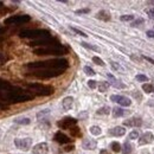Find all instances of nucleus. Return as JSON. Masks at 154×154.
<instances>
[{
    "label": "nucleus",
    "instance_id": "nucleus-30",
    "mask_svg": "<svg viewBox=\"0 0 154 154\" xmlns=\"http://www.w3.org/2000/svg\"><path fill=\"white\" fill-rule=\"evenodd\" d=\"M134 19V16L133 14H123L120 17V20L121 21H132Z\"/></svg>",
    "mask_w": 154,
    "mask_h": 154
},
{
    "label": "nucleus",
    "instance_id": "nucleus-40",
    "mask_svg": "<svg viewBox=\"0 0 154 154\" xmlns=\"http://www.w3.org/2000/svg\"><path fill=\"white\" fill-rule=\"evenodd\" d=\"M5 32H6V29H5L4 26H0V42L4 40V35H5Z\"/></svg>",
    "mask_w": 154,
    "mask_h": 154
},
{
    "label": "nucleus",
    "instance_id": "nucleus-21",
    "mask_svg": "<svg viewBox=\"0 0 154 154\" xmlns=\"http://www.w3.org/2000/svg\"><path fill=\"white\" fill-rule=\"evenodd\" d=\"M97 115H109L110 114V108L108 106H104V107H101L96 112Z\"/></svg>",
    "mask_w": 154,
    "mask_h": 154
},
{
    "label": "nucleus",
    "instance_id": "nucleus-44",
    "mask_svg": "<svg viewBox=\"0 0 154 154\" xmlns=\"http://www.w3.org/2000/svg\"><path fill=\"white\" fill-rule=\"evenodd\" d=\"M146 35H147L148 38H154V31H152V30H148V31L146 32Z\"/></svg>",
    "mask_w": 154,
    "mask_h": 154
},
{
    "label": "nucleus",
    "instance_id": "nucleus-50",
    "mask_svg": "<svg viewBox=\"0 0 154 154\" xmlns=\"http://www.w3.org/2000/svg\"><path fill=\"white\" fill-rule=\"evenodd\" d=\"M148 4L149 5H154V1H148Z\"/></svg>",
    "mask_w": 154,
    "mask_h": 154
},
{
    "label": "nucleus",
    "instance_id": "nucleus-22",
    "mask_svg": "<svg viewBox=\"0 0 154 154\" xmlns=\"http://www.w3.org/2000/svg\"><path fill=\"white\" fill-rule=\"evenodd\" d=\"M89 132H90V134L95 135V136H98V135L102 134V129H101V127H98V126H91V127L89 128Z\"/></svg>",
    "mask_w": 154,
    "mask_h": 154
},
{
    "label": "nucleus",
    "instance_id": "nucleus-16",
    "mask_svg": "<svg viewBox=\"0 0 154 154\" xmlns=\"http://www.w3.org/2000/svg\"><path fill=\"white\" fill-rule=\"evenodd\" d=\"M72 104H74V97L72 96L64 97L62 101V106H63L64 110H70L72 108Z\"/></svg>",
    "mask_w": 154,
    "mask_h": 154
},
{
    "label": "nucleus",
    "instance_id": "nucleus-39",
    "mask_svg": "<svg viewBox=\"0 0 154 154\" xmlns=\"http://www.w3.org/2000/svg\"><path fill=\"white\" fill-rule=\"evenodd\" d=\"M90 10L89 8H81V10H77L76 14H85V13H89Z\"/></svg>",
    "mask_w": 154,
    "mask_h": 154
},
{
    "label": "nucleus",
    "instance_id": "nucleus-19",
    "mask_svg": "<svg viewBox=\"0 0 154 154\" xmlns=\"http://www.w3.org/2000/svg\"><path fill=\"white\" fill-rule=\"evenodd\" d=\"M110 87V83L109 82H106V81H102L98 83V91L101 93H106Z\"/></svg>",
    "mask_w": 154,
    "mask_h": 154
},
{
    "label": "nucleus",
    "instance_id": "nucleus-34",
    "mask_svg": "<svg viewBox=\"0 0 154 154\" xmlns=\"http://www.w3.org/2000/svg\"><path fill=\"white\" fill-rule=\"evenodd\" d=\"M93 62L95 63V64H97V65H101V66H104V62L101 59L100 57H97V56H95V57H93Z\"/></svg>",
    "mask_w": 154,
    "mask_h": 154
},
{
    "label": "nucleus",
    "instance_id": "nucleus-42",
    "mask_svg": "<svg viewBox=\"0 0 154 154\" xmlns=\"http://www.w3.org/2000/svg\"><path fill=\"white\" fill-rule=\"evenodd\" d=\"M146 13H147L151 18H153L154 19V7L153 8H149V10H146Z\"/></svg>",
    "mask_w": 154,
    "mask_h": 154
},
{
    "label": "nucleus",
    "instance_id": "nucleus-8",
    "mask_svg": "<svg viewBox=\"0 0 154 154\" xmlns=\"http://www.w3.org/2000/svg\"><path fill=\"white\" fill-rule=\"evenodd\" d=\"M77 123V120L74 119V117H70V116H66L62 120H59L57 122V126L60 128V129H68L70 131L72 127H75Z\"/></svg>",
    "mask_w": 154,
    "mask_h": 154
},
{
    "label": "nucleus",
    "instance_id": "nucleus-15",
    "mask_svg": "<svg viewBox=\"0 0 154 154\" xmlns=\"http://www.w3.org/2000/svg\"><path fill=\"white\" fill-rule=\"evenodd\" d=\"M108 134L112 135V136H123L126 134V129L122 126H116V127L108 131Z\"/></svg>",
    "mask_w": 154,
    "mask_h": 154
},
{
    "label": "nucleus",
    "instance_id": "nucleus-51",
    "mask_svg": "<svg viewBox=\"0 0 154 154\" xmlns=\"http://www.w3.org/2000/svg\"><path fill=\"white\" fill-rule=\"evenodd\" d=\"M0 7H2V2H0Z\"/></svg>",
    "mask_w": 154,
    "mask_h": 154
},
{
    "label": "nucleus",
    "instance_id": "nucleus-47",
    "mask_svg": "<svg viewBox=\"0 0 154 154\" xmlns=\"http://www.w3.org/2000/svg\"><path fill=\"white\" fill-rule=\"evenodd\" d=\"M8 11H10V10H7V8H2V7H1V10H0V17H1L2 14H5V13H7Z\"/></svg>",
    "mask_w": 154,
    "mask_h": 154
},
{
    "label": "nucleus",
    "instance_id": "nucleus-12",
    "mask_svg": "<svg viewBox=\"0 0 154 154\" xmlns=\"http://www.w3.org/2000/svg\"><path fill=\"white\" fill-rule=\"evenodd\" d=\"M48 152H49V146H48L46 142H40L32 148V153L33 154H46Z\"/></svg>",
    "mask_w": 154,
    "mask_h": 154
},
{
    "label": "nucleus",
    "instance_id": "nucleus-18",
    "mask_svg": "<svg viewBox=\"0 0 154 154\" xmlns=\"http://www.w3.org/2000/svg\"><path fill=\"white\" fill-rule=\"evenodd\" d=\"M96 18L100 20H102V21H109V20L112 19V16H110V13H109L108 11L102 10V11H100V12L96 13Z\"/></svg>",
    "mask_w": 154,
    "mask_h": 154
},
{
    "label": "nucleus",
    "instance_id": "nucleus-43",
    "mask_svg": "<svg viewBox=\"0 0 154 154\" xmlns=\"http://www.w3.org/2000/svg\"><path fill=\"white\" fill-rule=\"evenodd\" d=\"M110 65H112V68H113L114 70H120V69H121L120 65H119L116 62H110Z\"/></svg>",
    "mask_w": 154,
    "mask_h": 154
},
{
    "label": "nucleus",
    "instance_id": "nucleus-46",
    "mask_svg": "<svg viewBox=\"0 0 154 154\" xmlns=\"http://www.w3.org/2000/svg\"><path fill=\"white\" fill-rule=\"evenodd\" d=\"M143 59H146V60H147V62H149V63H152V64H153L154 65V59L153 58H151V57H147V56H143Z\"/></svg>",
    "mask_w": 154,
    "mask_h": 154
},
{
    "label": "nucleus",
    "instance_id": "nucleus-10",
    "mask_svg": "<svg viewBox=\"0 0 154 154\" xmlns=\"http://www.w3.org/2000/svg\"><path fill=\"white\" fill-rule=\"evenodd\" d=\"M110 100L116 102V103H119V104L122 106V107H129V106L132 104V101H131L128 97L123 96V95H112V96H110Z\"/></svg>",
    "mask_w": 154,
    "mask_h": 154
},
{
    "label": "nucleus",
    "instance_id": "nucleus-26",
    "mask_svg": "<svg viewBox=\"0 0 154 154\" xmlns=\"http://www.w3.org/2000/svg\"><path fill=\"white\" fill-rule=\"evenodd\" d=\"M112 112H113V116H114V117H121V116H123V114H125L123 109L120 108V107H115Z\"/></svg>",
    "mask_w": 154,
    "mask_h": 154
},
{
    "label": "nucleus",
    "instance_id": "nucleus-13",
    "mask_svg": "<svg viewBox=\"0 0 154 154\" xmlns=\"http://www.w3.org/2000/svg\"><path fill=\"white\" fill-rule=\"evenodd\" d=\"M154 140V135L151 132H147L145 134H142L139 137V145H148L152 143Z\"/></svg>",
    "mask_w": 154,
    "mask_h": 154
},
{
    "label": "nucleus",
    "instance_id": "nucleus-17",
    "mask_svg": "<svg viewBox=\"0 0 154 154\" xmlns=\"http://www.w3.org/2000/svg\"><path fill=\"white\" fill-rule=\"evenodd\" d=\"M82 146H83L84 149H95L97 146V142L95 140H91V139H85V140H83Z\"/></svg>",
    "mask_w": 154,
    "mask_h": 154
},
{
    "label": "nucleus",
    "instance_id": "nucleus-49",
    "mask_svg": "<svg viewBox=\"0 0 154 154\" xmlns=\"http://www.w3.org/2000/svg\"><path fill=\"white\" fill-rule=\"evenodd\" d=\"M134 95L136 98H139V100H141L142 98V96H141V94H137V93H134Z\"/></svg>",
    "mask_w": 154,
    "mask_h": 154
},
{
    "label": "nucleus",
    "instance_id": "nucleus-35",
    "mask_svg": "<svg viewBox=\"0 0 154 154\" xmlns=\"http://www.w3.org/2000/svg\"><path fill=\"white\" fill-rule=\"evenodd\" d=\"M7 60H8V56H6L5 54L0 52V65H1V64H5Z\"/></svg>",
    "mask_w": 154,
    "mask_h": 154
},
{
    "label": "nucleus",
    "instance_id": "nucleus-5",
    "mask_svg": "<svg viewBox=\"0 0 154 154\" xmlns=\"http://www.w3.org/2000/svg\"><path fill=\"white\" fill-rule=\"evenodd\" d=\"M65 70H36L31 74H27V76H32L39 78V79H49V78H54L58 77L64 74Z\"/></svg>",
    "mask_w": 154,
    "mask_h": 154
},
{
    "label": "nucleus",
    "instance_id": "nucleus-32",
    "mask_svg": "<svg viewBox=\"0 0 154 154\" xmlns=\"http://www.w3.org/2000/svg\"><path fill=\"white\" fill-rule=\"evenodd\" d=\"M84 72H85L88 76H95V74H96L90 66H84Z\"/></svg>",
    "mask_w": 154,
    "mask_h": 154
},
{
    "label": "nucleus",
    "instance_id": "nucleus-41",
    "mask_svg": "<svg viewBox=\"0 0 154 154\" xmlns=\"http://www.w3.org/2000/svg\"><path fill=\"white\" fill-rule=\"evenodd\" d=\"M74 148H75V146H74V145H70V146L64 147V149H63L62 152H64V153H66V152H71V151H74Z\"/></svg>",
    "mask_w": 154,
    "mask_h": 154
},
{
    "label": "nucleus",
    "instance_id": "nucleus-1",
    "mask_svg": "<svg viewBox=\"0 0 154 154\" xmlns=\"http://www.w3.org/2000/svg\"><path fill=\"white\" fill-rule=\"evenodd\" d=\"M26 68L31 70H65L69 68V60L65 58H56L42 62H30L26 64Z\"/></svg>",
    "mask_w": 154,
    "mask_h": 154
},
{
    "label": "nucleus",
    "instance_id": "nucleus-52",
    "mask_svg": "<svg viewBox=\"0 0 154 154\" xmlns=\"http://www.w3.org/2000/svg\"><path fill=\"white\" fill-rule=\"evenodd\" d=\"M0 107H1V106H0Z\"/></svg>",
    "mask_w": 154,
    "mask_h": 154
},
{
    "label": "nucleus",
    "instance_id": "nucleus-36",
    "mask_svg": "<svg viewBox=\"0 0 154 154\" xmlns=\"http://www.w3.org/2000/svg\"><path fill=\"white\" fill-rule=\"evenodd\" d=\"M71 29V31H74L75 33H77L78 36H82V37H88V35H85L83 31H79L78 29H76V27H70Z\"/></svg>",
    "mask_w": 154,
    "mask_h": 154
},
{
    "label": "nucleus",
    "instance_id": "nucleus-33",
    "mask_svg": "<svg viewBox=\"0 0 154 154\" xmlns=\"http://www.w3.org/2000/svg\"><path fill=\"white\" fill-rule=\"evenodd\" d=\"M143 23H145V19H143V18H137V19L134 20V21H133V23H132L131 25H132L133 27H135V26H139V25H142Z\"/></svg>",
    "mask_w": 154,
    "mask_h": 154
},
{
    "label": "nucleus",
    "instance_id": "nucleus-27",
    "mask_svg": "<svg viewBox=\"0 0 154 154\" xmlns=\"http://www.w3.org/2000/svg\"><path fill=\"white\" fill-rule=\"evenodd\" d=\"M14 122L18 123V125H30L31 120L29 117H18V119L14 120Z\"/></svg>",
    "mask_w": 154,
    "mask_h": 154
},
{
    "label": "nucleus",
    "instance_id": "nucleus-23",
    "mask_svg": "<svg viewBox=\"0 0 154 154\" xmlns=\"http://www.w3.org/2000/svg\"><path fill=\"white\" fill-rule=\"evenodd\" d=\"M70 135L72 136V137H81L82 136V133H81V129L75 126V127H72L71 129H70Z\"/></svg>",
    "mask_w": 154,
    "mask_h": 154
},
{
    "label": "nucleus",
    "instance_id": "nucleus-9",
    "mask_svg": "<svg viewBox=\"0 0 154 154\" xmlns=\"http://www.w3.org/2000/svg\"><path fill=\"white\" fill-rule=\"evenodd\" d=\"M14 145L23 151H29L32 146V139L31 137H24V139H16Z\"/></svg>",
    "mask_w": 154,
    "mask_h": 154
},
{
    "label": "nucleus",
    "instance_id": "nucleus-24",
    "mask_svg": "<svg viewBox=\"0 0 154 154\" xmlns=\"http://www.w3.org/2000/svg\"><path fill=\"white\" fill-rule=\"evenodd\" d=\"M81 45H82L83 48L88 49V50H93V51H96V52H100V49H98L97 46H95V45H91V44H89V43L82 42V43H81Z\"/></svg>",
    "mask_w": 154,
    "mask_h": 154
},
{
    "label": "nucleus",
    "instance_id": "nucleus-20",
    "mask_svg": "<svg viewBox=\"0 0 154 154\" xmlns=\"http://www.w3.org/2000/svg\"><path fill=\"white\" fill-rule=\"evenodd\" d=\"M122 153L123 154H132L133 153V145H132V143H129L128 141H127V142H125L123 148H122Z\"/></svg>",
    "mask_w": 154,
    "mask_h": 154
},
{
    "label": "nucleus",
    "instance_id": "nucleus-29",
    "mask_svg": "<svg viewBox=\"0 0 154 154\" xmlns=\"http://www.w3.org/2000/svg\"><path fill=\"white\" fill-rule=\"evenodd\" d=\"M112 85H113V87H115V88H117V89H125V88H126V84H123V83L119 82L117 79H115V81H113V82H112Z\"/></svg>",
    "mask_w": 154,
    "mask_h": 154
},
{
    "label": "nucleus",
    "instance_id": "nucleus-45",
    "mask_svg": "<svg viewBox=\"0 0 154 154\" xmlns=\"http://www.w3.org/2000/svg\"><path fill=\"white\" fill-rule=\"evenodd\" d=\"M131 58L134 59V60H136V62H142V59H143L142 57H139V56H135V55H132Z\"/></svg>",
    "mask_w": 154,
    "mask_h": 154
},
{
    "label": "nucleus",
    "instance_id": "nucleus-14",
    "mask_svg": "<svg viewBox=\"0 0 154 154\" xmlns=\"http://www.w3.org/2000/svg\"><path fill=\"white\" fill-rule=\"evenodd\" d=\"M125 126L127 127H141L142 126V120L141 117H131L123 122Z\"/></svg>",
    "mask_w": 154,
    "mask_h": 154
},
{
    "label": "nucleus",
    "instance_id": "nucleus-48",
    "mask_svg": "<svg viewBox=\"0 0 154 154\" xmlns=\"http://www.w3.org/2000/svg\"><path fill=\"white\" fill-rule=\"evenodd\" d=\"M100 154H112L108 149H101L100 151Z\"/></svg>",
    "mask_w": 154,
    "mask_h": 154
},
{
    "label": "nucleus",
    "instance_id": "nucleus-4",
    "mask_svg": "<svg viewBox=\"0 0 154 154\" xmlns=\"http://www.w3.org/2000/svg\"><path fill=\"white\" fill-rule=\"evenodd\" d=\"M19 36L21 38L38 40V39L49 38L50 37V31L43 30V29H38V30H23V31H20Z\"/></svg>",
    "mask_w": 154,
    "mask_h": 154
},
{
    "label": "nucleus",
    "instance_id": "nucleus-25",
    "mask_svg": "<svg viewBox=\"0 0 154 154\" xmlns=\"http://www.w3.org/2000/svg\"><path fill=\"white\" fill-rule=\"evenodd\" d=\"M142 90H143L146 94H151V93H154V87L151 83H146V84L142 85Z\"/></svg>",
    "mask_w": 154,
    "mask_h": 154
},
{
    "label": "nucleus",
    "instance_id": "nucleus-31",
    "mask_svg": "<svg viewBox=\"0 0 154 154\" xmlns=\"http://www.w3.org/2000/svg\"><path fill=\"white\" fill-rule=\"evenodd\" d=\"M139 137H140L139 131H133V132H131L129 135H128V139H131V140H136V139H139Z\"/></svg>",
    "mask_w": 154,
    "mask_h": 154
},
{
    "label": "nucleus",
    "instance_id": "nucleus-38",
    "mask_svg": "<svg viewBox=\"0 0 154 154\" xmlns=\"http://www.w3.org/2000/svg\"><path fill=\"white\" fill-rule=\"evenodd\" d=\"M88 85H89V88L95 89L97 85V82L96 81H94V79H89V81H88Z\"/></svg>",
    "mask_w": 154,
    "mask_h": 154
},
{
    "label": "nucleus",
    "instance_id": "nucleus-11",
    "mask_svg": "<svg viewBox=\"0 0 154 154\" xmlns=\"http://www.w3.org/2000/svg\"><path fill=\"white\" fill-rule=\"evenodd\" d=\"M54 140L58 142L59 145H66V143H70V142H72V139H70L68 135H65L63 132H57L55 136H54Z\"/></svg>",
    "mask_w": 154,
    "mask_h": 154
},
{
    "label": "nucleus",
    "instance_id": "nucleus-2",
    "mask_svg": "<svg viewBox=\"0 0 154 154\" xmlns=\"http://www.w3.org/2000/svg\"><path fill=\"white\" fill-rule=\"evenodd\" d=\"M33 54L37 56H63L69 54V49L66 46L63 45H58V46H51V48H37L33 50Z\"/></svg>",
    "mask_w": 154,
    "mask_h": 154
},
{
    "label": "nucleus",
    "instance_id": "nucleus-3",
    "mask_svg": "<svg viewBox=\"0 0 154 154\" xmlns=\"http://www.w3.org/2000/svg\"><path fill=\"white\" fill-rule=\"evenodd\" d=\"M27 88L31 90V94H33L36 96H50L55 93L54 87L42 84V83H29Z\"/></svg>",
    "mask_w": 154,
    "mask_h": 154
},
{
    "label": "nucleus",
    "instance_id": "nucleus-6",
    "mask_svg": "<svg viewBox=\"0 0 154 154\" xmlns=\"http://www.w3.org/2000/svg\"><path fill=\"white\" fill-rule=\"evenodd\" d=\"M30 46H40V48H51V46H58L60 45L59 40L57 38H43L38 39V40H33L29 44Z\"/></svg>",
    "mask_w": 154,
    "mask_h": 154
},
{
    "label": "nucleus",
    "instance_id": "nucleus-37",
    "mask_svg": "<svg viewBox=\"0 0 154 154\" xmlns=\"http://www.w3.org/2000/svg\"><path fill=\"white\" fill-rule=\"evenodd\" d=\"M139 82H147L148 81V77L145 76V75H136V77H135Z\"/></svg>",
    "mask_w": 154,
    "mask_h": 154
},
{
    "label": "nucleus",
    "instance_id": "nucleus-28",
    "mask_svg": "<svg viewBox=\"0 0 154 154\" xmlns=\"http://www.w3.org/2000/svg\"><path fill=\"white\" fill-rule=\"evenodd\" d=\"M110 147H112V149H113V151H114L115 153H120V152L122 151V147H121V145H120L119 142H116V141L112 142Z\"/></svg>",
    "mask_w": 154,
    "mask_h": 154
},
{
    "label": "nucleus",
    "instance_id": "nucleus-7",
    "mask_svg": "<svg viewBox=\"0 0 154 154\" xmlns=\"http://www.w3.org/2000/svg\"><path fill=\"white\" fill-rule=\"evenodd\" d=\"M31 20V17L27 14H19V16H11L8 18H6L4 24L5 25H19V24H24Z\"/></svg>",
    "mask_w": 154,
    "mask_h": 154
}]
</instances>
